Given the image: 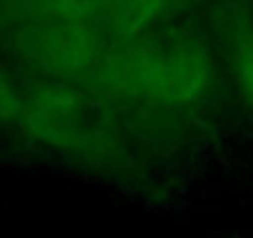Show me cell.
<instances>
[{"instance_id":"obj_1","label":"cell","mask_w":253,"mask_h":238,"mask_svg":"<svg viewBox=\"0 0 253 238\" xmlns=\"http://www.w3.org/2000/svg\"><path fill=\"white\" fill-rule=\"evenodd\" d=\"M5 50L97 99L169 159L221 134L238 112L201 18L142 33L18 20L5 33Z\"/></svg>"},{"instance_id":"obj_2","label":"cell","mask_w":253,"mask_h":238,"mask_svg":"<svg viewBox=\"0 0 253 238\" xmlns=\"http://www.w3.org/2000/svg\"><path fill=\"white\" fill-rule=\"evenodd\" d=\"M238 114L253 127V0H209L201 15Z\"/></svg>"}]
</instances>
